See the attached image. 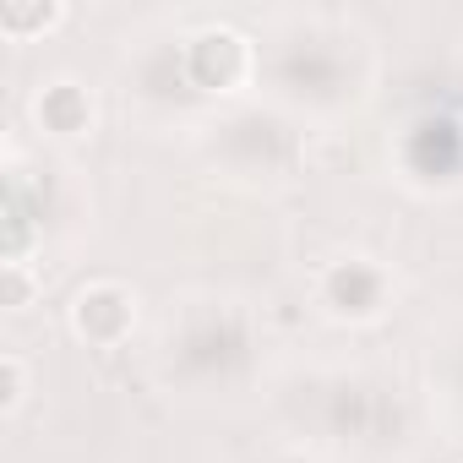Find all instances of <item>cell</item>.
<instances>
[{"label": "cell", "instance_id": "cell-2", "mask_svg": "<svg viewBox=\"0 0 463 463\" xmlns=\"http://www.w3.org/2000/svg\"><path fill=\"white\" fill-rule=\"evenodd\" d=\"M66 327L77 344L88 349H120L137 333V295L120 279H88L71 306H66Z\"/></svg>", "mask_w": 463, "mask_h": 463}, {"label": "cell", "instance_id": "cell-1", "mask_svg": "<svg viewBox=\"0 0 463 463\" xmlns=\"http://www.w3.org/2000/svg\"><path fill=\"white\" fill-rule=\"evenodd\" d=\"M180 66H185V82H191L196 93L229 99V93H241V88L251 82V71H257V50H251L246 33L223 28V23H207V28H196V33L185 39Z\"/></svg>", "mask_w": 463, "mask_h": 463}, {"label": "cell", "instance_id": "cell-7", "mask_svg": "<svg viewBox=\"0 0 463 463\" xmlns=\"http://www.w3.org/2000/svg\"><path fill=\"white\" fill-rule=\"evenodd\" d=\"M28 382H33L28 360L17 349H6V354H0V414H6V420L28 403Z\"/></svg>", "mask_w": 463, "mask_h": 463}, {"label": "cell", "instance_id": "cell-4", "mask_svg": "<svg viewBox=\"0 0 463 463\" xmlns=\"http://www.w3.org/2000/svg\"><path fill=\"white\" fill-rule=\"evenodd\" d=\"M33 126L44 131V137H55V142H82L88 131H93V120H99V109H93V93L77 82V77H55V82H44L39 93H33Z\"/></svg>", "mask_w": 463, "mask_h": 463}, {"label": "cell", "instance_id": "cell-3", "mask_svg": "<svg viewBox=\"0 0 463 463\" xmlns=\"http://www.w3.org/2000/svg\"><path fill=\"white\" fill-rule=\"evenodd\" d=\"M387 273L365 257H344V262H327L322 279H317V300L327 306V317L338 322H371L387 311Z\"/></svg>", "mask_w": 463, "mask_h": 463}, {"label": "cell", "instance_id": "cell-6", "mask_svg": "<svg viewBox=\"0 0 463 463\" xmlns=\"http://www.w3.org/2000/svg\"><path fill=\"white\" fill-rule=\"evenodd\" d=\"M0 289H6V311H12V317L33 311V306H39V295H44V284H39L33 262H6V268H0Z\"/></svg>", "mask_w": 463, "mask_h": 463}, {"label": "cell", "instance_id": "cell-5", "mask_svg": "<svg viewBox=\"0 0 463 463\" xmlns=\"http://www.w3.org/2000/svg\"><path fill=\"white\" fill-rule=\"evenodd\" d=\"M61 23H66L61 0H6V6H0V33H6L12 44H28L39 33H55Z\"/></svg>", "mask_w": 463, "mask_h": 463}]
</instances>
